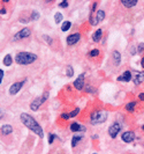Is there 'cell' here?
<instances>
[{"instance_id": "6da1fadb", "label": "cell", "mask_w": 144, "mask_h": 154, "mask_svg": "<svg viewBox=\"0 0 144 154\" xmlns=\"http://www.w3.org/2000/svg\"><path fill=\"white\" fill-rule=\"evenodd\" d=\"M20 118H21V122L23 123L24 126H27L29 130H31L33 133H36L38 137L43 138V135H44L43 128L37 123V121H36L33 117H31V116L28 115V114H21Z\"/></svg>"}, {"instance_id": "7a4b0ae2", "label": "cell", "mask_w": 144, "mask_h": 154, "mask_svg": "<svg viewBox=\"0 0 144 154\" xmlns=\"http://www.w3.org/2000/svg\"><path fill=\"white\" fill-rule=\"evenodd\" d=\"M36 59H37V56L35 54L31 52H20L17 54L15 57V61L20 65H29L32 64Z\"/></svg>"}, {"instance_id": "3957f363", "label": "cell", "mask_w": 144, "mask_h": 154, "mask_svg": "<svg viewBox=\"0 0 144 154\" xmlns=\"http://www.w3.org/2000/svg\"><path fill=\"white\" fill-rule=\"evenodd\" d=\"M107 116H109V112L106 110H98V111H94L90 116V123L92 125H98V124H101L104 123L106 119H107Z\"/></svg>"}, {"instance_id": "277c9868", "label": "cell", "mask_w": 144, "mask_h": 154, "mask_svg": "<svg viewBox=\"0 0 144 154\" xmlns=\"http://www.w3.org/2000/svg\"><path fill=\"white\" fill-rule=\"evenodd\" d=\"M47 98H48V92H45V93H44V95L36 97V98L31 102V104H30V109H31L32 111L38 110V108L44 103V102H45Z\"/></svg>"}, {"instance_id": "5b68a950", "label": "cell", "mask_w": 144, "mask_h": 154, "mask_svg": "<svg viewBox=\"0 0 144 154\" xmlns=\"http://www.w3.org/2000/svg\"><path fill=\"white\" fill-rule=\"evenodd\" d=\"M104 19H105V12L101 11V9H99V11L96 13V16H95V18H90L89 20H90V22H91L92 26H97V24L100 23Z\"/></svg>"}, {"instance_id": "8992f818", "label": "cell", "mask_w": 144, "mask_h": 154, "mask_svg": "<svg viewBox=\"0 0 144 154\" xmlns=\"http://www.w3.org/2000/svg\"><path fill=\"white\" fill-rule=\"evenodd\" d=\"M30 34H31V30H30L29 28H23V29H21L17 34H15L14 41H20V40L27 38V37L30 36Z\"/></svg>"}, {"instance_id": "52a82bcc", "label": "cell", "mask_w": 144, "mask_h": 154, "mask_svg": "<svg viewBox=\"0 0 144 154\" xmlns=\"http://www.w3.org/2000/svg\"><path fill=\"white\" fill-rule=\"evenodd\" d=\"M120 130H121L120 124H119V123H113V124L109 128V133H110V135H111V138H117V135L119 134Z\"/></svg>"}, {"instance_id": "ba28073f", "label": "cell", "mask_w": 144, "mask_h": 154, "mask_svg": "<svg viewBox=\"0 0 144 154\" xmlns=\"http://www.w3.org/2000/svg\"><path fill=\"white\" fill-rule=\"evenodd\" d=\"M23 85H24V81H20V82H15L13 83L10 88H9V94L10 95H15L20 92V89L23 87Z\"/></svg>"}, {"instance_id": "9c48e42d", "label": "cell", "mask_w": 144, "mask_h": 154, "mask_svg": "<svg viewBox=\"0 0 144 154\" xmlns=\"http://www.w3.org/2000/svg\"><path fill=\"white\" fill-rule=\"evenodd\" d=\"M121 139H122L124 143H132V141H134V139H135V133H134L133 131H126V132L122 133Z\"/></svg>"}, {"instance_id": "30bf717a", "label": "cell", "mask_w": 144, "mask_h": 154, "mask_svg": "<svg viewBox=\"0 0 144 154\" xmlns=\"http://www.w3.org/2000/svg\"><path fill=\"white\" fill-rule=\"evenodd\" d=\"M80 40H81V34L75 32V34H73V35H69V36L67 37V44H68V45H74V44H76Z\"/></svg>"}, {"instance_id": "8fae6325", "label": "cell", "mask_w": 144, "mask_h": 154, "mask_svg": "<svg viewBox=\"0 0 144 154\" xmlns=\"http://www.w3.org/2000/svg\"><path fill=\"white\" fill-rule=\"evenodd\" d=\"M74 87L77 89V91H82L83 87H84V73L80 74L79 78L74 81Z\"/></svg>"}, {"instance_id": "7c38bea8", "label": "cell", "mask_w": 144, "mask_h": 154, "mask_svg": "<svg viewBox=\"0 0 144 154\" xmlns=\"http://www.w3.org/2000/svg\"><path fill=\"white\" fill-rule=\"evenodd\" d=\"M144 81V72H135L133 74V82L135 85H139Z\"/></svg>"}, {"instance_id": "4fadbf2b", "label": "cell", "mask_w": 144, "mask_h": 154, "mask_svg": "<svg viewBox=\"0 0 144 154\" xmlns=\"http://www.w3.org/2000/svg\"><path fill=\"white\" fill-rule=\"evenodd\" d=\"M133 79V74L130 71H124L120 77H118V81H124V82H128Z\"/></svg>"}, {"instance_id": "5bb4252c", "label": "cell", "mask_w": 144, "mask_h": 154, "mask_svg": "<svg viewBox=\"0 0 144 154\" xmlns=\"http://www.w3.org/2000/svg\"><path fill=\"white\" fill-rule=\"evenodd\" d=\"M121 4L127 8H132L137 5V0H121Z\"/></svg>"}, {"instance_id": "9a60e30c", "label": "cell", "mask_w": 144, "mask_h": 154, "mask_svg": "<svg viewBox=\"0 0 144 154\" xmlns=\"http://www.w3.org/2000/svg\"><path fill=\"white\" fill-rule=\"evenodd\" d=\"M70 131H73V132H77V131H84V128L82 125H80L79 123L74 122V123H71L70 124Z\"/></svg>"}, {"instance_id": "2e32d148", "label": "cell", "mask_w": 144, "mask_h": 154, "mask_svg": "<svg viewBox=\"0 0 144 154\" xmlns=\"http://www.w3.org/2000/svg\"><path fill=\"white\" fill-rule=\"evenodd\" d=\"M101 35H103V30L101 29H97L94 32V35H92V41L94 42H99L100 38H101Z\"/></svg>"}, {"instance_id": "e0dca14e", "label": "cell", "mask_w": 144, "mask_h": 154, "mask_svg": "<svg viewBox=\"0 0 144 154\" xmlns=\"http://www.w3.org/2000/svg\"><path fill=\"white\" fill-rule=\"evenodd\" d=\"M112 55H113V59H114L115 65L119 66L120 63H121V55H120V52H119V51H113Z\"/></svg>"}, {"instance_id": "ac0fdd59", "label": "cell", "mask_w": 144, "mask_h": 154, "mask_svg": "<svg viewBox=\"0 0 144 154\" xmlns=\"http://www.w3.org/2000/svg\"><path fill=\"white\" fill-rule=\"evenodd\" d=\"M12 132H13V128L10 125L7 124V125H3L1 126V133L3 134H6L7 135V134H10Z\"/></svg>"}, {"instance_id": "d6986e66", "label": "cell", "mask_w": 144, "mask_h": 154, "mask_svg": "<svg viewBox=\"0 0 144 154\" xmlns=\"http://www.w3.org/2000/svg\"><path fill=\"white\" fill-rule=\"evenodd\" d=\"M82 140V135H74L71 139V147H76V145Z\"/></svg>"}, {"instance_id": "ffe728a7", "label": "cell", "mask_w": 144, "mask_h": 154, "mask_svg": "<svg viewBox=\"0 0 144 154\" xmlns=\"http://www.w3.org/2000/svg\"><path fill=\"white\" fill-rule=\"evenodd\" d=\"M135 106H136V102L135 101H132V102H129L128 104H126V110L129 111V112H134Z\"/></svg>"}, {"instance_id": "44dd1931", "label": "cell", "mask_w": 144, "mask_h": 154, "mask_svg": "<svg viewBox=\"0 0 144 154\" xmlns=\"http://www.w3.org/2000/svg\"><path fill=\"white\" fill-rule=\"evenodd\" d=\"M12 63H13L12 56H10V55H6V56H5V58H4V64H5L6 66H10V65H12Z\"/></svg>"}, {"instance_id": "7402d4cb", "label": "cell", "mask_w": 144, "mask_h": 154, "mask_svg": "<svg viewBox=\"0 0 144 154\" xmlns=\"http://www.w3.org/2000/svg\"><path fill=\"white\" fill-rule=\"evenodd\" d=\"M70 27H71V22H70V21H65V22L62 23V26H61V30H62V31H67Z\"/></svg>"}, {"instance_id": "603a6c76", "label": "cell", "mask_w": 144, "mask_h": 154, "mask_svg": "<svg viewBox=\"0 0 144 154\" xmlns=\"http://www.w3.org/2000/svg\"><path fill=\"white\" fill-rule=\"evenodd\" d=\"M62 18H63V16H62V14L61 13H56V15H54V21H56V23L57 24H59L60 22H61V20H62Z\"/></svg>"}, {"instance_id": "cb8c5ba5", "label": "cell", "mask_w": 144, "mask_h": 154, "mask_svg": "<svg viewBox=\"0 0 144 154\" xmlns=\"http://www.w3.org/2000/svg\"><path fill=\"white\" fill-rule=\"evenodd\" d=\"M66 74H67V77H73V75H74V68L71 67V66H67V68H66Z\"/></svg>"}, {"instance_id": "d4e9b609", "label": "cell", "mask_w": 144, "mask_h": 154, "mask_svg": "<svg viewBox=\"0 0 144 154\" xmlns=\"http://www.w3.org/2000/svg\"><path fill=\"white\" fill-rule=\"evenodd\" d=\"M98 55H99V50H97V49L92 50V51H91V52H90V54H89V56H90V57H97Z\"/></svg>"}, {"instance_id": "484cf974", "label": "cell", "mask_w": 144, "mask_h": 154, "mask_svg": "<svg viewBox=\"0 0 144 154\" xmlns=\"http://www.w3.org/2000/svg\"><path fill=\"white\" fill-rule=\"evenodd\" d=\"M79 112H80V109H79V108H76L74 111H71V112L69 114V118H71V117H75L76 115H79Z\"/></svg>"}, {"instance_id": "4316f807", "label": "cell", "mask_w": 144, "mask_h": 154, "mask_svg": "<svg viewBox=\"0 0 144 154\" xmlns=\"http://www.w3.org/2000/svg\"><path fill=\"white\" fill-rule=\"evenodd\" d=\"M31 19H32V20H38V19H39V14H38L37 12H32Z\"/></svg>"}, {"instance_id": "83f0119b", "label": "cell", "mask_w": 144, "mask_h": 154, "mask_svg": "<svg viewBox=\"0 0 144 154\" xmlns=\"http://www.w3.org/2000/svg\"><path fill=\"white\" fill-rule=\"evenodd\" d=\"M54 139H56V134H52V133H51V134L48 135V143L52 144L53 141H54Z\"/></svg>"}, {"instance_id": "f1b7e54d", "label": "cell", "mask_w": 144, "mask_h": 154, "mask_svg": "<svg viewBox=\"0 0 144 154\" xmlns=\"http://www.w3.org/2000/svg\"><path fill=\"white\" fill-rule=\"evenodd\" d=\"M59 7H61V8H67V7H68V3H67V1H62V3L59 4Z\"/></svg>"}, {"instance_id": "f546056e", "label": "cell", "mask_w": 144, "mask_h": 154, "mask_svg": "<svg viewBox=\"0 0 144 154\" xmlns=\"http://www.w3.org/2000/svg\"><path fill=\"white\" fill-rule=\"evenodd\" d=\"M143 50H144V43H141V44L138 45V50H137V51H138L139 54H142V52H143Z\"/></svg>"}, {"instance_id": "4dcf8cb0", "label": "cell", "mask_w": 144, "mask_h": 154, "mask_svg": "<svg viewBox=\"0 0 144 154\" xmlns=\"http://www.w3.org/2000/svg\"><path fill=\"white\" fill-rule=\"evenodd\" d=\"M3 78H4V71L0 68V85H1V81H3Z\"/></svg>"}, {"instance_id": "1f68e13d", "label": "cell", "mask_w": 144, "mask_h": 154, "mask_svg": "<svg viewBox=\"0 0 144 154\" xmlns=\"http://www.w3.org/2000/svg\"><path fill=\"white\" fill-rule=\"evenodd\" d=\"M43 37H44V38H45V40H46V41H47V42H48V43H50V44H52V41H51V40H50V38H48V36H47V35H44V36H43Z\"/></svg>"}, {"instance_id": "d6a6232c", "label": "cell", "mask_w": 144, "mask_h": 154, "mask_svg": "<svg viewBox=\"0 0 144 154\" xmlns=\"http://www.w3.org/2000/svg\"><path fill=\"white\" fill-rule=\"evenodd\" d=\"M61 117H62L63 119H69V115H67V114H62Z\"/></svg>"}, {"instance_id": "836d02e7", "label": "cell", "mask_w": 144, "mask_h": 154, "mask_svg": "<svg viewBox=\"0 0 144 154\" xmlns=\"http://www.w3.org/2000/svg\"><path fill=\"white\" fill-rule=\"evenodd\" d=\"M6 8H1V9H0V14H1V15H4V14H6Z\"/></svg>"}, {"instance_id": "e575fe53", "label": "cell", "mask_w": 144, "mask_h": 154, "mask_svg": "<svg viewBox=\"0 0 144 154\" xmlns=\"http://www.w3.org/2000/svg\"><path fill=\"white\" fill-rule=\"evenodd\" d=\"M138 98H139L141 101H144V93H141L139 96H138Z\"/></svg>"}, {"instance_id": "d590c367", "label": "cell", "mask_w": 144, "mask_h": 154, "mask_svg": "<svg viewBox=\"0 0 144 154\" xmlns=\"http://www.w3.org/2000/svg\"><path fill=\"white\" fill-rule=\"evenodd\" d=\"M141 65H142V67L144 68V57H143V58L141 59Z\"/></svg>"}, {"instance_id": "8d00e7d4", "label": "cell", "mask_w": 144, "mask_h": 154, "mask_svg": "<svg viewBox=\"0 0 144 154\" xmlns=\"http://www.w3.org/2000/svg\"><path fill=\"white\" fill-rule=\"evenodd\" d=\"M3 116H4V114H3L1 111H0V119H1V118H3Z\"/></svg>"}, {"instance_id": "74e56055", "label": "cell", "mask_w": 144, "mask_h": 154, "mask_svg": "<svg viewBox=\"0 0 144 154\" xmlns=\"http://www.w3.org/2000/svg\"><path fill=\"white\" fill-rule=\"evenodd\" d=\"M142 130H144V125H143V126H142Z\"/></svg>"}, {"instance_id": "f35d334b", "label": "cell", "mask_w": 144, "mask_h": 154, "mask_svg": "<svg viewBox=\"0 0 144 154\" xmlns=\"http://www.w3.org/2000/svg\"><path fill=\"white\" fill-rule=\"evenodd\" d=\"M94 154H97V153H94Z\"/></svg>"}]
</instances>
